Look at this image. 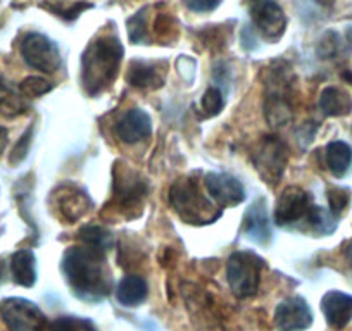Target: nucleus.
<instances>
[{"instance_id":"nucleus-7","label":"nucleus","mask_w":352,"mask_h":331,"mask_svg":"<svg viewBox=\"0 0 352 331\" xmlns=\"http://www.w3.org/2000/svg\"><path fill=\"white\" fill-rule=\"evenodd\" d=\"M252 164L259 176L272 187L280 183L289 164V147L276 137H264L252 152Z\"/></svg>"},{"instance_id":"nucleus-3","label":"nucleus","mask_w":352,"mask_h":331,"mask_svg":"<svg viewBox=\"0 0 352 331\" xmlns=\"http://www.w3.org/2000/svg\"><path fill=\"white\" fill-rule=\"evenodd\" d=\"M264 114L272 126L280 128L294 117V73L285 60H276L264 76Z\"/></svg>"},{"instance_id":"nucleus-1","label":"nucleus","mask_w":352,"mask_h":331,"mask_svg":"<svg viewBox=\"0 0 352 331\" xmlns=\"http://www.w3.org/2000/svg\"><path fill=\"white\" fill-rule=\"evenodd\" d=\"M106 254L83 243L64 252L60 271L78 299L99 302L111 293L113 279L106 266Z\"/></svg>"},{"instance_id":"nucleus-21","label":"nucleus","mask_w":352,"mask_h":331,"mask_svg":"<svg viewBox=\"0 0 352 331\" xmlns=\"http://www.w3.org/2000/svg\"><path fill=\"white\" fill-rule=\"evenodd\" d=\"M320 109L328 117L349 116L352 113V99L345 90L327 87L320 95Z\"/></svg>"},{"instance_id":"nucleus-24","label":"nucleus","mask_w":352,"mask_h":331,"mask_svg":"<svg viewBox=\"0 0 352 331\" xmlns=\"http://www.w3.org/2000/svg\"><path fill=\"white\" fill-rule=\"evenodd\" d=\"M78 242L83 243V245L92 247V249H99V251L107 252L113 247L114 238L111 235V231H107L106 228L97 225H88L78 231Z\"/></svg>"},{"instance_id":"nucleus-26","label":"nucleus","mask_w":352,"mask_h":331,"mask_svg":"<svg viewBox=\"0 0 352 331\" xmlns=\"http://www.w3.org/2000/svg\"><path fill=\"white\" fill-rule=\"evenodd\" d=\"M337 219L338 218H335L330 211L320 207V205H313L309 216H307L311 228L318 235H330V233H333L335 228H337Z\"/></svg>"},{"instance_id":"nucleus-35","label":"nucleus","mask_w":352,"mask_h":331,"mask_svg":"<svg viewBox=\"0 0 352 331\" xmlns=\"http://www.w3.org/2000/svg\"><path fill=\"white\" fill-rule=\"evenodd\" d=\"M344 258H345V261H347L349 268L352 269V238L349 240L347 243H345V247H344Z\"/></svg>"},{"instance_id":"nucleus-28","label":"nucleus","mask_w":352,"mask_h":331,"mask_svg":"<svg viewBox=\"0 0 352 331\" xmlns=\"http://www.w3.org/2000/svg\"><path fill=\"white\" fill-rule=\"evenodd\" d=\"M54 89V85L49 80L40 76H30L19 83V92L25 99H36L45 93H49Z\"/></svg>"},{"instance_id":"nucleus-11","label":"nucleus","mask_w":352,"mask_h":331,"mask_svg":"<svg viewBox=\"0 0 352 331\" xmlns=\"http://www.w3.org/2000/svg\"><path fill=\"white\" fill-rule=\"evenodd\" d=\"M275 326L278 331H306L313 324V310L304 297H287L275 309Z\"/></svg>"},{"instance_id":"nucleus-18","label":"nucleus","mask_w":352,"mask_h":331,"mask_svg":"<svg viewBox=\"0 0 352 331\" xmlns=\"http://www.w3.org/2000/svg\"><path fill=\"white\" fill-rule=\"evenodd\" d=\"M126 80L135 89L157 90L164 85V66L159 62L133 60L128 69Z\"/></svg>"},{"instance_id":"nucleus-4","label":"nucleus","mask_w":352,"mask_h":331,"mask_svg":"<svg viewBox=\"0 0 352 331\" xmlns=\"http://www.w3.org/2000/svg\"><path fill=\"white\" fill-rule=\"evenodd\" d=\"M169 202L176 214L190 225H209L221 216V211L206 197L194 178L176 180L169 188Z\"/></svg>"},{"instance_id":"nucleus-12","label":"nucleus","mask_w":352,"mask_h":331,"mask_svg":"<svg viewBox=\"0 0 352 331\" xmlns=\"http://www.w3.org/2000/svg\"><path fill=\"white\" fill-rule=\"evenodd\" d=\"M311 198L307 192L299 187H289L282 192L275 207V222L278 226L297 225L309 216Z\"/></svg>"},{"instance_id":"nucleus-27","label":"nucleus","mask_w":352,"mask_h":331,"mask_svg":"<svg viewBox=\"0 0 352 331\" xmlns=\"http://www.w3.org/2000/svg\"><path fill=\"white\" fill-rule=\"evenodd\" d=\"M45 331H99L94 321L78 316H59L47 324Z\"/></svg>"},{"instance_id":"nucleus-15","label":"nucleus","mask_w":352,"mask_h":331,"mask_svg":"<svg viewBox=\"0 0 352 331\" xmlns=\"http://www.w3.org/2000/svg\"><path fill=\"white\" fill-rule=\"evenodd\" d=\"M243 233L257 245H266L272 240V225H270L268 207L264 198H257L250 204L243 214Z\"/></svg>"},{"instance_id":"nucleus-32","label":"nucleus","mask_w":352,"mask_h":331,"mask_svg":"<svg viewBox=\"0 0 352 331\" xmlns=\"http://www.w3.org/2000/svg\"><path fill=\"white\" fill-rule=\"evenodd\" d=\"M154 28H155V33H157L159 38L168 40V38H173V36L176 35V28H178V26H176L175 19H173L171 16L159 14Z\"/></svg>"},{"instance_id":"nucleus-5","label":"nucleus","mask_w":352,"mask_h":331,"mask_svg":"<svg viewBox=\"0 0 352 331\" xmlns=\"http://www.w3.org/2000/svg\"><path fill=\"white\" fill-rule=\"evenodd\" d=\"M113 201L111 205L124 218H138L148 194L147 180L126 164L116 162L113 174Z\"/></svg>"},{"instance_id":"nucleus-13","label":"nucleus","mask_w":352,"mask_h":331,"mask_svg":"<svg viewBox=\"0 0 352 331\" xmlns=\"http://www.w3.org/2000/svg\"><path fill=\"white\" fill-rule=\"evenodd\" d=\"M204 187L209 197L221 207H235L245 201V188L232 174L208 173Z\"/></svg>"},{"instance_id":"nucleus-6","label":"nucleus","mask_w":352,"mask_h":331,"mask_svg":"<svg viewBox=\"0 0 352 331\" xmlns=\"http://www.w3.org/2000/svg\"><path fill=\"white\" fill-rule=\"evenodd\" d=\"M261 271H263V259L254 252L240 251L228 258L226 262V278L230 290L239 299L254 297L259 290Z\"/></svg>"},{"instance_id":"nucleus-22","label":"nucleus","mask_w":352,"mask_h":331,"mask_svg":"<svg viewBox=\"0 0 352 331\" xmlns=\"http://www.w3.org/2000/svg\"><path fill=\"white\" fill-rule=\"evenodd\" d=\"M324 161H327V168L335 178L345 176L352 162L351 145L342 140L330 141L324 148Z\"/></svg>"},{"instance_id":"nucleus-38","label":"nucleus","mask_w":352,"mask_h":331,"mask_svg":"<svg viewBox=\"0 0 352 331\" xmlns=\"http://www.w3.org/2000/svg\"><path fill=\"white\" fill-rule=\"evenodd\" d=\"M0 276H2V264H0Z\"/></svg>"},{"instance_id":"nucleus-31","label":"nucleus","mask_w":352,"mask_h":331,"mask_svg":"<svg viewBox=\"0 0 352 331\" xmlns=\"http://www.w3.org/2000/svg\"><path fill=\"white\" fill-rule=\"evenodd\" d=\"M223 106H225V99H223L221 90L216 89V87L206 90L201 100V109L206 117H212L221 113Z\"/></svg>"},{"instance_id":"nucleus-8","label":"nucleus","mask_w":352,"mask_h":331,"mask_svg":"<svg viewBox=\"0 0 352 331\" xmlns=\"http://www.w3.org/2000/svg\"><path fill=\"white\" fill-rule=\"evenodd\" d=\"M0 317L11 331H45L47 321L35 302L21 297H9L0 302Z\"/></svg>"},{"instance_id":"nucleus-30","label":"nucleus","mask_w":352,"mask_h":331,"mask_svg":"<svg viewBox=\"0 0 352 331\" xmlns=\"http://www.w3.org/2000/svg\"><path fill=\"white\" fill-rule=\"evenodd\" d=\"M327 198L328 205H330L328 211H330L335 218H338V216L347 209L349 202H351V190L342 187H330L327 190Z\"/></svg>"},{"instance_id":"nucleus-14","label":"nucleus","mask_w":352,"mask_h":331,"mask_svg":"<svg viewBox=\"0 0 352 331\" xmlns=\"http://www.w3.org/2000/svg\"><path fill=\"white\" fill-rule=\"evenodd\" d=\"M54 204L60 219L67 222H76L90 211L92 201L85 194V190L73 183H64L54 192Z\"/></svg>"},{"instance_id":"nucleus-34","label":"nucleus","mask_w":352,"mask_h":331,"mask_svg":"<svg viewBox=\"0 0 352 331\" xmlns=\"http://www.w3.org/2000/svg\"><path fill=\"white\" fill-rule=\"evenodd\" d=\"M219 4L221 0H185V5L194 12H211L218 9Z\"/></svg>"},{"instance_id":"nucleus-2","label":"nucleus","mask_w":352,"mask_h":331,"mask_svg":"<svg viewBox=\"0 0 352 331\" xmlns=\"http://www.w3.org/2000/svg\"><path fill=\"white\" fill-rule=\"evenodd\" d=\"M123 45L114 35L97 36L81 54V85L90 97L109 89L120 73L123 60Z\"/></svg>"},{"instance_id":"nucleus-37","label":"nucleus","mask_w":352,"mask_h":331,"mask_svg":"<svg viewBox=\"0 0 352 331\" xmlns=\"http://www.w3.org/2000/svg\"><path fill=\"white\" fill-rule=\"evenodd\" d=\"M344 78L352 85V73H344Z\"/></svg>"},{"instance_id":"nucleus-29","label":"nucleus","mask_w":352,"mask_h":331,"mask_svg":"<svg viewBox=\"0 0 352 331\" xmlns=\"http://www.w3.org/2000/svg\"><path fill=\"white\" fill-rule=\"evenodd\" d=\"M147 8L140 9L137 14L128 19V36H130V40L133 43H144L147 40Z\"/></svg>"},{"instance_id":"nucleus-17","label":"nucleus","mask_w":352,"mask_h":331,"mask_svg":"<svg viewBox=\"0 0 352 331\" xmlns=\"http://www.w3.org/2000/svg\"><path fill=\"white\" fill-rule=\"evenodd\" d=\"M118 138L124 144H138L151 137L152 121L145 111L130 109L121 116L116 124Z\"/></svg>"},{"instance_id":"nucleus-16","label":"nucleus","mask_w":352,"mask_h":331,"mask_svg":"<svg viewBox=\"0 0 352 331\" xmlns=\"http://www.w3.org/2000/svg\"><path fill=\"white\" fill-rule=\"evenodd\" d=\"M321 310L331 330H344L352 321V295L338 290H330L321 299Z\"/></svg>"},{"instance_id":"nucleus-23","label":"nucleus","mask_w":352,"mask_h":331,"mask_svg":"<svg viewBox=\"0 0 352 331\" xmlns=\"http://www.w3.org/2000/svg\"><path fill=\"white\" fill-rule=\"evenodd\" d=\"M26 109H28V104H26L19 89H14L0 74V114L6 117H18L25 114Z\"/></svg>"},{"instance_id":"nucleus-20","label":"nucleus","mask_w":352,"mask_h":331,"mask_svg":"<svg viewBox=\"0 0 352 331\" xmlns=\"http://www.w3.org/2000/svg\"><path fill=\"white\" fill-rule=\"evenodd\" d=\"M11 275L16 285L30 286L35 285L36 282V258L28 249L14 252L11 258Z\"/></svg>"},{"instance_id":"nucleus-36","label":"nucleus","mask_w":352,"mask_h":331,"mask_svg":"<svg viewBox=\"0 0 352 331\" xmlns=\"http://www.w3.org/2000/svg\"><path fill=\"white\" fill-rule=\"evenodd\" d=\"M8 130H6L4 126H0V155H2V152L6 150V147H8Z\"/></svg>"},{"instance_id":"nucleus-10","label":"nucleus","mask_w":352,"mask_h":331,"mask_svg":"<svg viewBox=\"0 0 352 331\" xmlns=\"http://www.w3.org/2000/svg\"><path fill=\"white\" fill-rule=\"evenodd\" d=\"M250 18L257 33L270 42H276L287 30V16L275 0H254Z\"/></svg>"},{"instance_id":"nucleus-19","label":"nucleus","mask_w":352,"mask_h":331,"mask_svg":"<svg viewBox=\"0 0 352 331\" xmlns=\"http://www.w3.org/2000/svg\"><path fill=\"white\" fill-rule=\"evenodd\" d=\"M148 297V285L138 275H126L116 288V299L123 307H137Z\"/></svg>"},{"instance_id":"nucleus-33","label":"nucleus","mask_w":352,"mask_h":331,"mask_svg":"<svg viewBox=\"0 0 352 331\" xmlns=\"http://www.w3.org/2000/svg\"><path fill=\"white\" fill-rule=\"evenodd\" d=\"M32 135H33V126H30L28 131L19 138L18 145H16L14 150H12L11 164H19V162L26 157V154H28L30 150V144H32Z\"/></svg>"},{"instance_id":"nucleus-25","label":"nucleus","mask_w":352,"mask_h":331,"mask_svg":"<svg viewBox=\"0 0 352 331\" xmlns=\"http://www.w3.org/2000/svg\"><path fill=\"white\" fill-rule=\"evenodd\" d=\"M40 8L47 9V11H50L52 14H56V16H59V18L66 19V21H73V19H76L81 12L87 11V9H92L94 5L88 4V2H83V0H80V2L45 0V2H42V4H40Z\"/></svg>"},{"instance_id":"nucleus-9","label":"nucleus","mask_w":352,"mask_h":331,"mask_svg":"<svg viewBox=\"0 0 352 331\" xmlns=\"http://www.w3.org/2000/svg\"><path fill=\"white\" fill-rule=\"evenodd\" d=\"M21 56L30 67L47 74L56 73L63 64L57 45L42 33H28L23 38Z\"/></svg>"}]
</instances>
